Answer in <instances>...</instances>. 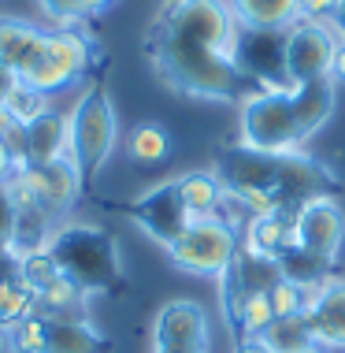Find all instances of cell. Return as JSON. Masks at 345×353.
I'll use <instances>...</instances> for the list:
<instances>
[{
  "mask_svg": "<svg viewBox=\"0 0 345 353\" xmlns=\"http://www.w3.org/2000/svg\"><path fill=\"white\" fill-rule=\"evenodd\" d=\"M238 339H264L267 327L275 323V309H271V298L267 290H253L242 298V309H238Z\"/></svg>",
  "mask_w": 345,
  "mask_h": 353,
  "instance_id": "obj_21",
  "label": "cell"
},
{
  "mask_svg": "<svg viewBox=\"0 0 345 353\" xmlns=\"http://www.w3.org/2000/svg\"><path fill=\"white\" fill-rule=\"evenodd\" d=\"M123 149H127L130 164L156 168V164H164V160H171V152H175V138H171V130L164 127V123L141 119V123H134V130L127 134V141H123Z\"/></svg>",
  "mask_w": 345,
  "mask_h": 353,
  "instance_id": "obj_18",
  "label": "cell"
},
{
  "mask_svg": "<svg viewBox=\"0 0 345 353\" xmlns=\"http://www.w3.org/2000/svg\"><path fill=\"white\" fill-rule=\"evenodd\" d=\"M242 250V234L227 223V219H197L182 231L175 242L167 245V256L178 272L205 275V279H219L230 272V264L238 261Z\"/></svg>",
  "mask_w": 345,
  "mask_h": 353,
  "instance_id": "obj_6",
  "label": "cell"
},
{
  "mask_svg": "<svg viewBox=\"0 0 345 353\" xmlns=\"http://www.w3.org/2000/svg\"><path fill=\"white\" fill-rule=\"evenodd\" d=\"M309 335L320 350H345V279H331L309 298Z\"/></svg>",
  "mask_w": 345,
  "mask_h": 353,
  "instance_id": "obj_12",
  "label": "cell"
},
{
  "mask_svg": "<svg viewBox=\"0 0 345 353\" xmlns=\"http://www.w3.org/2000/svg\"><path fill=\"white\" fill-rule=\"evenodd\" d=\"M127 216H130V223L138 227V231H145L152 242H160L164 250L175 242L182 231H186L189 223H194L189 212H186V205H182V197H178L175 179H167V183H160V186L145 190V194H138L130 201Z\"/></svg>",
  "mask_w": 345,
  "mask_h": 353,
  "instance_id": "obj_11",
  "label": "cell"
},
{
  "mask_svg": "<svg viewBox=\"0 0 345 353\" xmlns=\"http://www.w3.org/2000/svg\"><path fill=\"white\" fill-rule=\"evenodd\" d=\"M45 342H49V316H41V312L19 320L8 331V350L12 353H45Z\"/></svg>",
  "mask_w": 345,
  "mask_h": 353,
  "instance_id": "obj_25",
  "label": "cell"
},
{
  "mask_svg": "<svg viewBox=\"0 0 345 353\" xmlns=\"http://www.w3.org/2000/svg\"><path fill=\"white\" fill-rule=\"evenodd\" d=\"M37 8L49 23H56V30H85V23H90L82 12V0H37Z\"/></svg>",
  "mask_w": 345,
  "mask_h": 353,
  "instance_id": "obj_27",
  "label": "cell"
},
{
  "mask_svg": "<svg viewBox=\"0 0 345 353\" xmlns=\"http://www.w3.org/2000/svg\"><path fill=\"white\" fill-rule=\"evenodd\" d=\"M175 186H178V197H182V205H186V212L194 223L197 219L219 216V205H223L227 190L219 183L216 171H189V175L175 179Z\"/></svg>",
  "mask_w": 345,
  "mask_h": 353,
  "instance_id": "obj_17",
  "label": "cell"
},
{
  "mask_svg": "<svg viewBox=\"0 0 345 353\" xmlns=\"http://www.w3.org/2000/svg\"><path fill=\"white\" fill-rule=\"evenodd\" d=\"M238 30L245 34H286L301 19V0H227Z\"/></svg>",
  "mask_w": 345,
  "mask_h": 353,
  "instance_id": "obj_15",
  "label": "cell"
},
{
  "mask_svg": "<svg viewBox=\"0 0 345 353\" xmlns=\"http://www.w3.org/2000/svg\"><path fill=\"white\" fill-rule=\"evenodd\" d=\"M15 219H19V201H15V190H12V183H0V253H12Z\"/></svg>",
  "mask_w": 345,
  "mask_h": 353,
  "instance_id": "obj_28",
  "label": "cell"
},
{
  "mask_svg": "<svg viewBox=\"0 0 345 353\" xmlns=\"http://www.w3.org/2000/svg\"><path fill=\"white\" fill-rule=\"evenodd\" d=\"M112 342L85 316H52L45 353H108Z\"/></svg>",
  "mask_w": 345,
  "mask_h": 353,
  "instance_id": "obj_16",
  "label": "cell"
},
{
  "mask_svg": "<svg viewBox=\"0 0 345 353\" xmlns=\"http://www.w3.org/2000/svg\"><path fill=\"white\" fill-rule=\"evenodd\" d=\"M4 108L12 112V119L19 127H30V123H37L41 116L52 112V97L41 90H34V85H26V82H15L4 97Z\"/></svg>",
  "mask_w": 345,
  "mask_h": 353,
  "instance_id": "obj_22",
  "label": "cell"
},
{
  "mask_svg": "<svg viewBox=\"0 0 345 353\" xmlns=\"http://www.w3.org/2000/svg\"><path fill=\"white\" fill-rule=\"evenodd\" d=\"M234 353H271V350H267L264 339H238L234 342Z\"/></svg>",
  "mask_w": 345,
  "mask_h": 353,
  "instance_id": "obj_31",
  "label": "cell"
},
{
  "mask_svg": "<svg viewBox=\"0 0 345 353\" xmlns=\"http://www.w3.org/2000/svg\"><path fill=\"white\" fill-rule=\"evenodd\" d=\"M15 152H12V145L8 141H0V183H8V179L15 175Z\"/></svg>",
  "mask_w": 345,
  "mask_h": 353,
  "instance_id": "obj_30",
  "label": "cell"
},
{
  "mask_svg": "<svg viewBox=\"0 0 345 353\" xmlns=\"http://www.w3.org/2000/svg\"><path fill=\"white\" fill-rule=\"evenodd\" d=\"M0 353H12V350H8V331L4 327H0Z\"/></svg>",
  "mask_w": 345,
  "mask_h": 353,
  "instance_id": "obj_36",
  "label": "cell"
},
{
  "mask_svg": "<svg viewBox=\"0 0 345 353\" xmlns=\"http://www.w3.org/2000/svg\"><path fill=\"white\" fill-rule=\"evenodd\" d=\"M293 245L320 261L334 264L345 245V212L338 205V197H312L293 212Z\"/></svg>",
  "mask_w": 345,
  "mask_h": 353,
  "instance_id": "obj_9",
  "label": "cell"
},
{
  "mask_svg": "<svg viewBox=\"0 0 345 353\" xmlns=\"http://www.w3.org/2000/svg\"><path fill=\"white\" fill-rule=\"evenodd\" d=\"M264 342H267V350H271V353H301V350L315 346L312 335H309V323H304V312H301V316L275 320L271 327H267Z\"/></svg>",
  "mask_w": 345,
  "mask_h": 353,
  "instance_id": "obj_24",
  "label": "cell"
},
{
  "mask_svg": "<svg viewBox=\"0 0 345 353\" xmlns=\"http://www.w3.org/2000/svg\"><path fill=\"white\" fill-rule=\"evenodd\" d=\"M49 256L85 294H112L123 283L119 245L104 227H90V223L56 227L49 238Z\"/></svg>",
  "mask_w": 345,
  "mask_h": 353,
  "instance_id": "obj_2",
  "label": "cell"
},
{
  "mask_svg": "<svg viewBox=\"0 0 345 353\" xmlns=\"http://www.w3.org/2000/svg\"><path fill=\"white\" fill-rule=\"evenodd\" d=\"M85 298L90 294L82 290L74 279H67V275L60 272L49 286H41L37 290V312L41 316H82V309H85Z\"/></svg>",
  "mask_w": 345,
  "mask_h": 353,
  "instance_id": "obj_20",
  "label": "cell"
},
{
  "mask_svg": "<svg viewBox=\"0 0 345 353\" xmlns=\"http://www.w3.org/2000/svg\"><path fill=\"white\" fill-rule=\"evenodd\" d=\"M238 123H242L245 149L286 157V152H301V145H304L290 90H260L253 97H245Z\"/></svg>",
  "mask_w": 345,
  "mask_h": 353,
  "instance_id": "obj_4",
  "label": "cell"
},
{
  "mask_svg": "<svg viewBox=\"0 0 345 353\" xmlns=\"http://www.w3.org/2000/svg\"><path fill=\"white\" fill-rule=\"evenodd\" d=\"M345 0H301V19L309 23H338Z\"/></svg>",
  "mask_w": 345,
  "mask_h": 353,
  "instance_id": "obj_29",
  "label": "cell"
},
{
  "mask_svg": "<svg viewBox=\"0 0 345 353\" xmlns=\"http://www.w3.org/2000/svg\"><path fill=\"white\" fill-rule=\"evenodd\" d=\"M90 68H93V37L90 34L85 30H49L41 60L19 82L56 97V93L71 90L74 82H82L90 74Z\"/></svg>",
  "mask_w": 345,
  "mask_h": 353,
  "instance_id": "obj_7",
  "label": "cell"
},
{
  "mask_svg": "<svg viewBox=\"0 0 345 353\" xmlns=\"http://www.w3.org/2000/svg\"><path fill=\"white\" fill-rule=\"evenodd\" d=\"M267 298H271V309H275V320L282 316H301L304 309H309V290L304 286H297L290 279H279L267 290Z\"/></svg>",
  "mask_w": 345,
  "mask_h": 353,
  "instance_id": "obj_26",
  "label": "cell"
},
{
  "mask_svg": "<svg viewBox=\"0 0 345 353\" xmlns=\"http://www.w3.org/2000/svg\"><path fill=\"white\" fill-rule=\"evenodd\" d=\"M342 45H345V30H338V23L297 19L282 34V82L293 90V85L331 79L334 56H338Z\"/></svg>",
  "mask_w": 345,
  "mask_h": 353,
  "instance_id": "obj_5",
  "label": "cell"
},
{
  "mask_svg": "<svg viewBox=\"0 0 345 353\" xmlns=\"http://www.w3.org/2000/svg\"><path fill=\"white\" fill-rule=\"evenodd\" d=\"M71 123V160L85 179L112 160L115 145H119V112L115 101L108 97L104 85H85L79 101L67 112Z\"/></svg>",
  "mask_w": 345,
  "mask_h": 353,
  "instance_id": "obj_3",
  "label": "cell"
},
{
  "mask_svg": "<svg viewBox=\"0 0 345 353\" xmlns=\"http://www.w3.org/2000/svg\"><path fill=\"white\" fill-rule=\"evenodd\" d=\"M82 179L85 175L67 157V160H56V164H23L15 168V175L8 183L15 190V201H30L37 208H45L60 223L82 197Z\"/></svg>",
  "mask_w": 345,
  "mask_h": 353,
  "instance_id": "obj_8",
  "label": "cell"
},
{
  "mask_svg": "<svg viewBox=\"0 0 345 353\" xmlns=\"http://www.w3.org/2000/svg\"><path fill=\"white\" fill-rule=\"evenodd\" d=\"M112 4H115V0H82V12H85V19H97V15L108 12Z\"/></svg>",
  "mask_w": 345,
  "mask_h": 353,
  "instance_id": "obj_32",
  "label": "cell"
},
{
  "mask_svg": "<svg viewBox=\"0 0 345 353\" xmlns=\"http://www.w3.org/2000/svg\"><path fill=\"white\" fill-rule=\"evenodd\" d=\"M71 157V123L67 112H49L30 127H23V145L15 152V164H56Z\"/></svg>",
  "mask_w": 345,
  "mask_h": 353,
  "instance_id": "obj_13",
  "label": "cell"
},
{
  "mask_svg": "<svg viewBox=\"0 0 345 353\" xmlns=\"http://www.w3.org/2000/svg\"><path fill=\"white\" fill-rule=\"evenodd\" d=\"M301 353H327V350H320V346H309V350H301Z\"/></svg>",
  "mask_w": 345,
  "mask_h": 353,
  "instance_id": "obj_37",
  "label": "cell"
},
{
  "mask_svg": "<svg viewBox=\"0 0 345 353\" xmlns=\"http://www.w3.org/2000/svg\"><path fill=\"white\" fill-rule=\"evenodd\" d=\"M34 312H37V298H34L30 286H23L15 275L0 283V327L12 331L19 320L34 316Z\"/></svg>",
  "mask_w": 345,
  "mask_h": 353,
  "instance_id": "obj_23",
  "label": "cell"
},
{
  "mask_svg": "<svg viewBox=\"0 0 345 353\" xmlns=\"http://www.w3.org/2000/svg\"><path fill=\"white\" fill-rule=\"evenodd\" d=\"M15 82H19V79H15V74H12V71H8V68H4V63H0V101H4V97H8V90H12V85H15Z\"/></svg>",
  "mask_w": 345,
  "mask_h": 353,
  "instance_id": "obj_35",
  "label": "cell"
},
{
  "mask_svg": "<svg viewBox=\"0 0 345 353\" xmlns=\"http://www.w3.org/2000/svg\"><path fill=\"white\" fill-rule=\"evenodd\" d=\"M45 37H49V30H41L30 19L0 15V63H4L15 79H26V74L34 71V63L41 60Z\"/></svg>",
  "mask_w": 345,
  "mask_h": 353,
  "instance_id": "obj_14",
  "label": "cell"
},
{
  "mask_svg": "<svg viewBox=\"0 0 345 353\" xmlns=\"http://www.w3.org/2000/svg\"><path fill=\"white\" fill-rule=\"evenodd\" d=\"M331 82L338 85V82H345V45L338 49V56H334V71H331Z\"/></svg>",
  "mask_w": 345,
  "mask_h": 353,
  "instance_id": "obj_34",
  "label": "cell"
},
{
  "mask_svg": "<svg viewBox=\"0 0 345 353\" xmlns=\"http://www.w3.org/2000/svg\"><path fill=\"white\" fill-rule=\"evenodd\" d=\"M238 37L242 30L227 0H164L149 56L171 90L200 101H245L260 85L238 63Z\"/></svg>",
  "mask_w": 345,
  "mask_h": 353,
  "instance_id": "obj_1",
  "label": "cell"
},
{
  "mask_svg": "<svg viewBox=\"0 0 345 353\" xmlns=\"http://www.w3.org/2000/svg\"><path fill=\"white\" fill-rule=\"evenodd\" d=\"M293 112H297V127H301V138L309 141L315 130L327 123V116L334 112V82H309V85H293Z\"/></svg>",
  "mask_w": 345,
  "mask_h": 353,
  "instance_id": "obj_19",
  "label": "cell"
},
{
  "mask_svg": "<svg viewBox=\"0 0 345 353\" xmlns=\"http://www.w3.org/2000/svg\"><path fill=\"white\" fill-rule=\"evenodd\" d=\"M212 327L208 312L189 298H175L152 320V353H208Z\"/></svg>",
  "mask_w": 345,
  "mask_h": 353,
  "instance_id": "obj_10",
  "label": "cell"
},
{
  "mask_svg": "<svg viewBox=\"0 0 345 353\" xmlns=\"http://www.w3.org/2000/svg\"><path fill=\"white\" fill-rule=\"evenodd\" d=\"M15 127H19V123L12 119V112H8V108H4V101H0V141H4L8 134H12V130H15Z\"/></svg>",
  "mask_w": 345,
  "mask_h": 353,
  "instance_id": "obj_33",
  "label": "cell"
}]
</instances>
